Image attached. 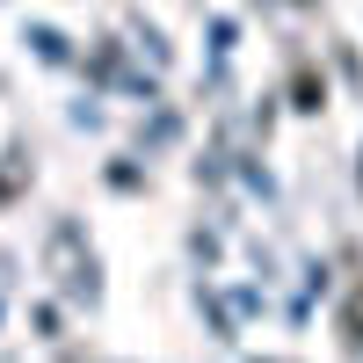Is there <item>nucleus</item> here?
Instances as JSON below:
<instances>
[{"mask_svg": "<svg viewBox=\"0 0 363 363\" xmlns=\"http://www.w3.org/2000/svg\"><path fill=\"white\" fill-rule=\"evenodd\" d=\"M291 95H298V109H320V80H313V73H298Z\"/></svg>", "mask_w": 363, "mask_h": 363, "instance_id": "nucleus-3", "label": "nucleus"}, {"mask_svg": "<svg viewBox=\"0 0 363 363\" xmlns=\"http://www.w3.org/2000/svg\"><path fill=\"white\" fill-rule=\"evenodd\" d=\"M44 262L58 269V291H66V298H80V306H95V298H102V269H95V255L80 247V225H73V218H58V225H51Z\"/></svg>", "mask_w": 363, "mask_h": 363, "instance_id": "nucleus-1", "label": "nucleus"}, {"mask_svg": "<svg viewBox=\"0 0 363 363\" xmlns=\"http://www.w3.org/2000/svg\"><path fill=\"white\" fill-rule=\"evenodd\" d=\"M29 44H37V51L51 58V66H58V58H66V44H58V29H37V37H29Z\"/></svg>", "mask_w": 363, "mask_h": 363, "instance_id": "nucleus-4", "label": "nucleus"}, {"mask_svg": "<svg viewBox=\"0 0 363 363\" xmlns=\"http://www.w3.org/2000/svg\"><path fill=\"white\" fill-rule=\"evenodd\" d=\"M196 306L211 313V327H218V342H233V313H225V306H218V298H211L203 284H196Z\"/></svg>", "mask_w": 363, "mask_h": 363, "instance_id": "nucleus-2", "label": "nucleus"}]
</instances>
